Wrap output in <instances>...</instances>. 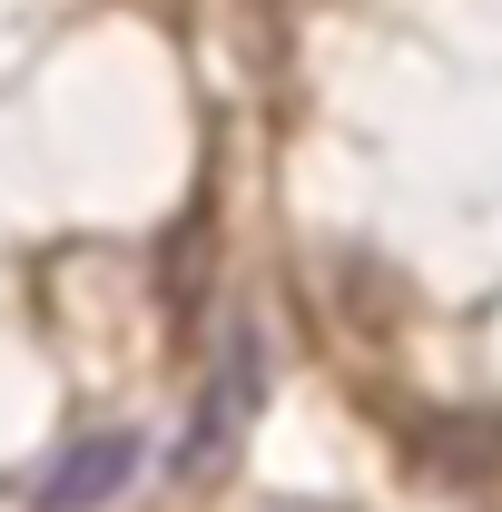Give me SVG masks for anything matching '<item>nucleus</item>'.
I'll return each instance as SVG.
<instances>
[{
    "mask_svg": "<svg viewBox=\"0 0 502 512\" xmlns=\"http://www.w3.org/2000/svg\"><path fill=\"white\" fill-rule=\"evenodd\" d=\"M256 414H266V335H256L247 316H227L217 365H207V384H197L188 444H178V473H188V483H217V473L237 463V444H247Z\"/></svg>",
    "mask_w": 502,
    "mask_h": 512,
    "instance_id": "f257e3e1",
    "label": "nucleus"
},
{
    "mask_svg": "<svg viewBox=\"0 0 502 512\" xmlns=\"http://www.w3.org/2000/svg\"><path fill=\"white\" fill-rule=\"evenodd\" d=\"M414 473H434V483H493L502 473V414L483 404H453V414H424V434H414Z\"/></svg>",
    "mask_w": 502,
    "mask_h": 512,
    "instance_id": "f03ea898",
    "label": "nucleus"
},
{
    "mask_svg": "<svg viewBox=\"0 0 502 512\" xmlns=\"http://www.w3.org/2000/svg\"><path fill=\"white\" fill-rule=\"evenodd\" d=\"M128 473H138V434H89V444H69L50 463L40 512H99L109 493H128Z\"/></svg>",
    "mask_w": 502,
    "mask_h": 512,
    "instance_id": "7ed1b4c3",
    "label": "nucleus"
},
{
    "mask_svg": "<svg viewBox=\"0 0 502 512\" xmlns=\"http://www.w3.org/2000/svg\"><path fill=\"white\" fill-rule=\"evenodd\" d=\"M207 256H217V207L178 217V237H168V306H178V316L207 296Z\"/></svg>",
    "mask_w": 502,
    "mask_h": 512,
    "instance_id": "20e7f679",
    "label": "nucleus"
}]
</instances>
